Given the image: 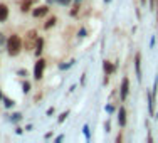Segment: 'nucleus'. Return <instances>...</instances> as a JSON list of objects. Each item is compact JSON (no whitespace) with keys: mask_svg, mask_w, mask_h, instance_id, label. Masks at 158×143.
<instances>
[{"mask_svg":"<svg viewBox=\"0 0 158 143\" xmlns=\"http://www.w3.org/2000/svg\"><path fill=\"white\" fill-rule=\"evenodd\" d=\"M20 51H22L20 37H19L17 34H12V36L9 37V40H7V52H9V56H17Z\"/></svg>","mask_w":158,"mask_h":143,"instance_id":"obj_1","label":"nucleus"},{"mask_svg":"<svg viewBox=\"0 0 158 143\" xmlns=\"http://www.w3.org/2000/svg\"><path fill=\"white\" fill-rule=\"evenodd\" d=\"M37 39H39L37 32H35V31H29L27 36H25V40H24V49H25V51H31V49L35 47Z\"/></svg>","mask_w":158,"mask_h":143,"instance_id":"obj_2","label":"nucleus"},{"mask_svg":"<svg viewBox=\"0 0 158 143\" xmlns=\"http://www.w3.org/2000/svg\"><path fill=\"white\" fill-rule=\"evenodd\" d=\"M44 69H46V61H44V59H39V61L35 62V67H34V78H35L37 81L42 79Z\"/></svg>","mask_w":158,"mask_h":143,"instance_id":"obj_3","label":"nucleus"},{"mask_svg":"<svg viewBox=\"0 0 158 143\" xmlns=\"http://www.w3.org/2000/svg\"><path fill=\"white\" fill-rule=\"evenodd\" d=\"M128 93H130V79H128V78H123L121 88H119V96H121V101L126 99Z\"/></svg>","mask_w":158,"mask_h":143,"instance_id":"obj_4","label":"nucleus"},{"mask_svg":"<svg viewBox=\"0 0 158 143\" xmlns=\"http://www.w3.org/2000/svg\"><path fill=\"white\" fill-rule=\"evenodd\" d=\"M135 69H136V79L141 81V54L140 52L135 56Z\"/></svg>","mask_w":158,"mask_h":143,"instance_id":"obj_5","label":"nucleus"},{"mask_svg":"<svg viewBox=\"0 0 158 143\" xmlns=\"http://www.w3.org/2000/svg\"><path fill=\"white\" fill-rule=\"evenodd\" d=\"M47 12H49V7L47 5H40V7H37V9L32 10V15L34 17H44Z\"/></svg>","mask_w":158,"mask_h":143,"instance_id":"obj_6","label":"nucleus"},{"mask_svg":"<svg viewBox=\"0 0 158 143\" xmlns=\"http://www.w3.org/2000/svg\"><path fill=\"white\" fill-rule=\"evenodd\" d=\"M118 123H119V126H125L126 125V110L123 106L118 110Z\"/></svg>","mask_w":158,"mask_h":143,"instance_id":"obj_7","label":"nucleus"},{"mask_svg":"<svg viewBox=\"0 0 158 143\" xmlns=\"http://www.w3.org/2000/svg\"><path fill=\"white\" fill-rule=\"evenodd\" d=\"M9 17V7L5 3H0V22H5Z\"/></svg>","mask_w":158,"mask_h":143,"instance_id":"obj_8","label":"nucleus"},{"mask_svg":"<svg viewBox=\"0 0 158 143\" xmlns=\"http://www.w3.org/2000/svg\"><path fill=\"white\" fill-rule=\"evenodd\" d=\"M146 98H148V110H150V115H155V98H153L152 93H148L146 95Z\"/></svg>","mask_w":158,"mask_h":143,"instance_id":"obj_9","label":"nucleus"},{"mask_svg":"<svg viewBox=\"0 0 158 143\" xmlns=\"http://www.w3.org/2000/svg\"><path fill=\"white\" fill-rule=\"evenodd\" d=\"M103 69H104V73H106L108 76L114 73V66H113V64H111L110 61H104V62H103Z\"/></svg>","mask_w":158,"mask_h":143,"instance_id":"obj_10","label":"nucleus"},{"mask_svg":"<svg viewBox=\"0 0 158 143\" xmlns=\"http://www.w3.org/2000/svg\"><path fill=\"white\" fill-rule=\"evenodd\" d=\"M42 47H44V39H37V42H35V56L39 57L40 54H42Z\"/></svg>","mask_w":158,"mask_h":143,"instance_id":"obj_11","label":"nucleus"},{"mask_svg":"<svg viewBox=\"0 0 158 143\" xmlns=\"http://www.w3.org/2000/svg\"><path fill=\"white\" fill-rule=\"evenodd\" d=\"M56 22H57V19H56V17H51V19L46 22V24H44V29H51L52 25H56Z\"/></svg>","mask_w":158,"mask_h":143,"instance_id":"obj_12","label":"nucleus"},{"mask_svg":"<svg viewBox=\"0 0 158 143\" xmlns=\"http://www.w3.org/2000/svg\"><path fill=\"white\" fill-rule=\"evenodd\" d=\"M20 10H22V12H29V10H31V2H25V0H22Z\"/></svg>","mask_w":158,"mask_h":143,"instance_id":"obj_13","label":"nucleus"},{"mask_svg":"<svg viewBox=\"0 0 158 143\" xmlns=\"http://www.w3.org/2000/svg\"><path fill=\"white\" fill-rule=\"evenodd\" d=\"M20 120H22V115H20V113H14V115L10 116V121H14V123L20 121Z\"/></svg>","mask_w":158,"mask_h":143,"instance_id":"obj_14","label":"nucleus"},{"mask_svg":"<svg viewBox=\"0 0 158 143\" xmlns=\"http://www.w3.org/2000/svg\"><path fill=\"white\" fill-rule=\"evenodd\" d=\"M156 93H158V78H155V82H153V91H152V95H153L155 99H156Z\"/></svg>","mask_w":158,"mask_h":143,"instance_id":"obj_15","label":"nucleus"},{"mask_svg":"<svg viewBox=\"0 0 158 143\" xmlns=\"http://www.w3.org/2000/svg\"><path fill=\"white\" fill-rule=\"evenodd\" d=\"M22 91H24V93H29V91H31V82H29V81H24V82H22Z\"/></svg>","mask_w":158,"mask_h":143,"instance_id":"obj_16","label":"nucleus"},{"mask_svg":"<svg viewBox=\"0 0 158 143\" xmlns=\"http://www.w3.org/2000/svg\"><path fill=\"white\" fill-rule=\"evenodd\" d=\"M3 103H5V108H12L14 104V99H9V98H3Z\"/></svg>","mask_w":158,"mask_h":143,"instance_id":"obj_17","label":"nucleus"},{"mask_svg":"<svg viewBox=\"0 0 158 143\" xmlns=\"http://www.w3.org/2000/svg\"><path fill=\"white\" fill-rule=\"evenodd\" d=\"M67 116H69V111H64V113H61V116H59V120H57V121H59V123H62L64 120L67 118Z\"/></svg>","mask_w":158,"mask_h":143,"instance_id":"obj_18","label":"nucleus"},{"mask_svg":"<svg viewBox=\"0 0 158 143\" xmlns=\"http://www.w3.org/2000/svg\"><path fill=\"white\" fill-rule=\"evenodd\" d=\"M77 10H79V2H76V5H74V9L71 10V15H73V17H76V15H77Z\"/></svg>","mask_w":158,"mask_h":143,"instance_id":"obj_19","label":"nucleus"},{"mask_svg":"<svg viewBox=\"0 0 158 143\" xmlns=\"http://www.w3.org/2000/svg\"><path fill=\"white\" fill-rule=\"evenodd\" d=\"M82 133H84V135H86V138L89 140V126H88V125L82 126Z\"/></svg>","mask_w":158,"mask_h":143,"instance_id":"obj_20","label":"nucleus"},{"mask_svg":"<svg viewBox=\"0 0 158 143\" xmlns=\"http://www.w3.org/2000/svg\"><path fill=\"white\" fill-rule=\"evenodd\" d=\"M3 44H7V40H5V36H3L2 32H0V47H2Z\"/></svg>","mask_w":158,"mask_h":143,"instance_id":"obj_21","label":"nucleus"},{"mask_svg":"<svg viewBox=\"0 0 158 143\" xmlns=\"http://www.w3.org/2000/svg\"><path fill=\"white\" fill-rule=\"evenodd\" d=\"M155 3H156V0H148V5H150V10H153V9H155Z\"/></svg>","mask_w":158,"mask_h":143,"instance_id":"obj_22","label":"nucleus"},{"mask_svg":"<svg viewBox=\"0 0 158 143\" xmlns=\"http://www.w3.org/2000/svg\"><path fill=\"white\" fill-rule=\"evenodd\" d=\"M59 3H62V5H69L71 3V0H57Z\"/></svg>","mask_w":158,"mask_h":143,"instance_id":"obj_23","label":"nucleus"},{"mask_svg":"<svg viewBox=\"0 0 158 143\" xmlns=\"http://www.w3.org/2000/svg\"><path fill=\"white\" fill-rule=\"evenodd\" d=\"M79 37H86V29H81V31H79Z\"/></svg>","mask_w":158,"mask_h":143,"instance_id":"obj_24","label":"nucleus"},{"mask_svg":"<svg viewBox=\"0 0 158 143\" xmlns=\"http://www.w3.org/2000/svg\"><path fill=\"white\" fill-rule=\"evenodd\" d=\"M106 111H108V113H113V111H114V108H113L111 104H108V106H106Z\"/></svg>","mask_w":158,"mask_h":143,"instance_id":"obj_25","label":"nucleus"},{"mask_svg":"<svg viewBox=\"0 0 158 143\" xmlns=\"http://www.w3.org/2000/svg\"><path fill=\"white\" fill-rule=\"evenodd\" d=\"M19 74H20V76H27V71H24V69H20V71H19Z\"/></svg>","mask_w":158,"mask_h":143,"instance_id":"obj_26","label":"nucleus"},{"mask_svg":"<svg viewBox=\"0 0 158 143\" xmlns=\"http://www.w3.org/2000/svg\"><path fill=\"white\" fill-rule=\"evenodd\" d=\"M52 113H54V108H49V110H47V116H51Z\"/></svg>","mask_w":158,"mask_h":143,"instance_id":"obj_27","label":"nucleus"},{"mask_svg":"<svg viewBox=\"0 0 158 143\" xmlns=\"http://www.w3.org/2000/svg\"><path fill=\"white\" fill-rule=\"evenodd\" d=\"M62 140H64V137H62V135H61V137H57V138H56V141H57V143H59V141H62Z\"/></svg>","mask_w":158,"mask_h":143,"instance_id":"obj_28","label":"nucleus"},{"mask_svg":"<svg viewBox=\"0 0 158 143\" xmlns=\"http://www.w3.org/2000/svg\"><path fill=\"white\" fill-rule=\"evenodd\" d=\"M141 3H143V5H146V0H141Z\"/></svg>","mask_w":158,"mask_h":143,"instance_id":"obj_29","label":"nucleus"},{"mask_svg":"<svg viewBox=\"0 0 158 143\" xmlns=\"http://www.w3.org/2000/svg\"><path fill=\"white\" fill-rule=\"evenodd\" d=\"M2 98H3V95H2V91H0V99H2Z\"/></svg>","mask_w":158,"mask_h":143,"instance_id":"obj_30","label":"nucleus"},{"mask_svg":"<svg viewBox=\"0 0 158 143\" xmlns=\"http://www.w3.org/2000/svg\"><path fill=\"white\" fill-rule=\"evenodd\" d=\"M104 2H111V0H104Z\"/></svg>","mask_w":158,"mask_h":143,"instance_id":"obj_31","label":"nucleus"}]
</instances>
